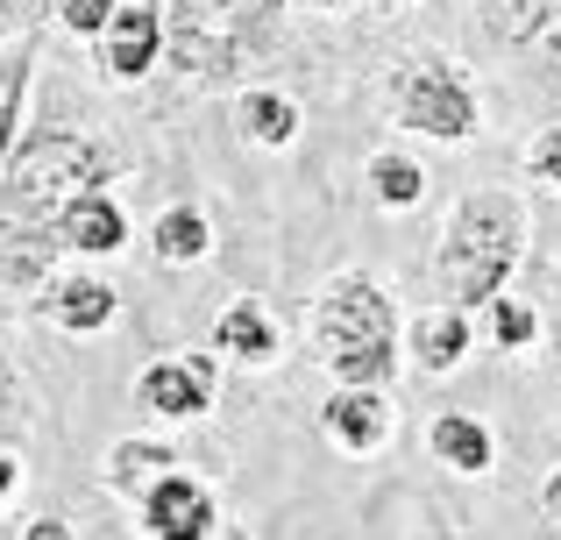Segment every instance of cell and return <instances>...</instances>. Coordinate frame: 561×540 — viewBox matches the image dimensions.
Here are the masks:
<instances>
[{
	"label": "cell",
	"instance_id": "obj_23",
	"mask_svg": "<svg viewBox=\"0 0 561 540\" xmlns=\"http://www.w3.org/2000/svg\"><path fill=\"white\" fill-rule=\"evenodd\" d=\"M43 8H50V22L71 28V36H100L107 14H114V0H43Z\"/></svg>",
	"mask_w": 561,
	"mask_h": 540
},
{
	"label": "cell",
	"instance_id": "obj_9",
	"mask_svg": "<svg viewBox=\"0 0 561 540\" xmlns=\"http://www.w3.org/2000/svg\"><path fill=\"white\" fill-rule=\"evenodd\" d=\"M398 413L391 399H383V384H342L328 405H320V434H328L334 448H348V456H377L383 441H391Z\"/></svg>",
	"mask_w": 561,
	"mask_h": 540
},
{
	"label": "cell",
	"instance_id": "obj_17",
	"mask_svg": "<svg viewBox=\"0 0 561 540\" xmlns=\"http://www.w3.org/2000/svg\"><path fill=\"white\" fill-rule=\"evenodd\" d=\"M65 242L57 235H0V299H22V291L50 285Z\"/></svg>",
	"mask_w": 561,
	"mask_h": 540
},
{
	"label": "cell",
	"instance_id": "obj_24",
	"mask_svg": "<svg viewBox=\"0 0 561 540\" xmlns=\"http://www.w3.org/2000/svg\"><path fill=\"white\" fill-rule=\"evenodd\" d=\"M526 179H534V185H554V193H561V122H548L534 142H526Z\"/></svg>",
	"mask_w": 561,
	"mask_h": 540
},
{
	"label": "cell",
	"instance_id": "obj_7",
	"mask_svg": "<svg viewBox=\"0 0 561 540\" xmlns=\"http://www.w3.org/2000/svg\"><path fill=\"white\" fill-rule=\"evenodd\" d=\"M100 71H107L114 85H136L150 79L157 65H164V8L157 0H114L107 28H100Z\"/></svg>",
	"mask_w": 561,
	"mask_h": 540
},
{
	"label": "cell",
	"instance_id": "obj_15",
	"mask_svg": "<svg viewBox=\"0 0 561 540\" xmlns=\"http://www.w3.org/2000/svg\"><path fill=\"white\" fill-rule=\"evenodd\" d=\"M462 356H469V313L462 306H426V313L412 320V363H420L426 377H448Z\"/></svg>",
	"mask_w": 561,
	"mask_h": 540
},
{
	"label": "cell",
	"instance_id": "obj_13",
	"mask_svg": "<svg viewBox=\"0 0 561 540\" xmlns=\"http://www.w3.org/2000/svg\"><path fill=\"white\" fill-rule=\"evenodd\" d=\"M234 128H242L256 150H291V142H299V100L277 93V85H242V93H234Z\"/></svg>",
	"mask_w": 561,
	"mask_h": 540
},
{
	"label": "cell",
	"instance_id": "obj_19",
	"mask_svg": "<svg viewBox=\"0 0 561 540\" xmlns=\"http://www.w3.org/2000/svg\"><path fill=\"white\" fill-rule=\"evenodd\" d=\"M28 65H36V43L8 36L0 43V164H8L14 136H22V100H28Z\"/></svg>",
	"mask_w": 561,
	"mask_h": 540
},
{
	"label": "cell",
	"instance_id": "obj_26",
	"mask_svg": "<svg viewBox=\"0 0 561 540\" xmlns=\"http://www.w3.org/2000/svg\"><path fill=\"white\" fill-rule=\"evenodd\" d=\"M22 14H28V0H0V43L22 36Z\"/></svg>",
	"mask_w": 561,
	"mask_h": 540
},
{
	"label": "cell",
	"instance_id": "obj_30",
	"mask_svg": "<svg viewBox=\"0 0 561 540\" xmlns=\"http://www.w3.org/2000/svg\"><path fill=\"white\" fill-rule=\"evenodd\" d=\"M377 8H405V0H377Z\"/></svg>",
	"mask_w": 561,
	"mask_h": 540
},
{
	"label": "cell",
	"instance_id": "obj_27",
	"mask_svg": "<svg viewBox=\"0 0 561 540\" xmlns=\"http://www.w3.org/2000/svg\"><path fill=\"white\" fill-rule=\"evenodd\" d=\"M540 505H548V519H561V470L548 476V484H540Z\"/></svg>",
	"mask_w": 561,
	"mask_h": 540
},
{
	"label": "cell",
	"instance_id": "obj_14",
	"mask_svg": "<svg viewBox=\"0 0 561 540\" xmlns=\"http://www.w3.org/2000/svg\"><path fill=\"white\" fill-rule=\"evenodd\" d=\"M114 285L107 277H93V271H79V277H50V320L65 334H100L114 320Z\"/></svg>",
	"mask_w": 561,
	"mask_h": 540
},
{
	"label": "cell",
	"instance_id": "obj_2",
	"mask_svg": "<svg viewBox=\"0 0 561 540\" xmlns=\"http://www.w3.org/2000/svg\"><path fill=\"white\" fill-rule=\"evenodd\" d=\"M285 0H171L164 65L185 85H242L277 57Z\"/></svg>",
	"mask_w": 561,
	"mask_h": 540
},
{
	"label": "cell",
	"instance_id": "obj_12",
	"mask_svg": "<svg viewBox=\"0 0 561 540\" xmlns=\"http://www.w3.org/2000/svg\"><path fill=\"white\" fill-rule=\"evenodd\" d=\"M214 348H220V356H234V363H249V370H263V363H277V348H285V328H277V313L256 299V291H242V299L220 306Z\"/></svg>",
	"mask_w": 561,
	"mask_h": 540
},
{
	"label": "cell",
	"instance_id": "obj_29",
	"mask_svg": "<svg viewBox=\"0 0 561 540\" xmlns=\"http://www.w3.org/2000/svg\"><path fill=\"white\" fill-rule=\"evenodd\" d=\"M320 8H328V14H348V8H356V0H320Z\"/></svg>",
	"mask_w": 561,
	"mask_h": 540
},
{
	"label": "cell",
	"instance_id": "obj_31",
	"mask_svg": "<svg viewBox=\"0 0 561 540\" xmlns=\"http://www.w3.org/2000/svg\"><path fill=\"white\" fill-rule=\"evenodd\" d=\"M0 391H8V363H0Z\"/></svg>",
	"mask_w": 561,
	"mask_h": 540
},
{
	"label": "cell",
	"instance_id": "obj_8",
	"mask_svg": "<svg viewBox=\"0 0 561 540\" xmlns=\"http://www.w3.org/2000/svg\"><path fill=\"white\" fill-rule=\"evenodd\" d=\"M220 527V505L206 484H192V476L164 470L150 491H142V533L150 540H214Z\"/></svg>",
	"mask_w": 561,
	"mask_h": 540
},
{
	"label": "cell",
	"instance_id": "obj_5",
	"mask_svg": "<svg viewBox=\"0 0 561 540\" xmlns=\"http://www.w3.org/2000/svg\"><path fill=\"white\" fill-rule=\"evenodd\" d=\"M383 107H391L398 128L434 136V142H469L483 128L477 85H469V71L448 65V57H405V65L391 71V85H383Z\"/></svg>",
	"mask_w": 561,
	"mask_h": 540
},
{
	"label": "cell",
	"instance_id": "obj_10",
	"mask_svg": "<svg viewBox=\"0 0 561 540\" xmlns=\"http://www.w3.org/2000/svg\"><path fill=\"white\" fill-rule=\"evenodd\" d=\"M57 242H65L71 256H122L128 250V214H122V199H114L107 185L71 193L65 207H57Z\"/></svg>",
	"mask_w": 561,
	"mask_h": 540
},
{
	"label": "cell",
	"instance_id": "obj_21",
	"mask_svg": "<svg viewBox=\"0 0 561 540\" xmlns=\"http://www.w3.org/2000/svg\"><path fill=\"white\" fill-rule=\"evenodd\" d=\"M370 193H377V207L405 214V207H420V199H426V171L412 164V157H398V150H377L370 157Z\"/></svg>",
	"mask_w": 561,
	"mask_h": 540
},
{
	"label": "cell",
	"instance_id": "obj_16",
	"mask_svg": "<svg viewBox=\"0 0 561 540\" xmlns=\"http://www.w3.org/2000/svg\"><path fill=\"white\" fill-rule=\"evenodd\" d=\"M426 448H434V456L448 462L455 476H483V470L497 462L491 427H483V420H469V413H440L434 427H426Z\"/></svg>",
	"mask_w": 561,
	"mask_h": 540
},
{
	"label": "cell",
	"instance_id": "obj_18",
	"mask_svg": "<svg viewBox=\"0 0 561 540\" xmlns=\"http://www.w3.org/2000/svg\"><path fill=\"white\" fill-rule=\"evenodd\" d=\"M150 250H157V264H206L214 256V221L199 207H164L150 228Z\"/></svg>",
	"mask_w": 561,
	"mask_h": 540
},
{
	"label": "cell",
	"instance_id": "obj_25",
	"mask_svg": "<svg viewBox=\"0 0 561 540\" xmlns=\"http://www.w3.org/2000/svg\"><path fill=\"white\" fill-rule=\"evenodd\" d=\"M22 540H79V533H71L65 519H28V527H22Z\"/></svg>",
	"mask_w": 561,
	"mask_h": 540
},
{
	"label": "cell",
	"instance_id": "obj_3",
	"mask_svg": "<svg viewBox=\"0 0 561 540\" xmlns=\"http://www.w3.org/2000/svg\"><path fill=\"white\" fill-rule=\"evenodd\" d=\"M107 185V150L79 128H28L0 164V235H57V207Z\"/></svg>",
	"mask_w": 561,
	"mask_h": 540
},
{
	"label": "cell",
	"instance_id": "obj_28",
	"mask_svg": "<svg viewBox=\"0 0 561 540\" xmlns=\"http://www.w3.org/2000/svg\"><path fill=\"white\" fill-rule=\"evenodd\" d=\"M14 484H22V470H14V456H8V448H0V498H8Z\"/></svg>",
	"mask_w": 561,
	"mask_h": 540
},
{
	"label": "cell",
	"instance_id": "obj_4",
	"mask_svg": "<svg viewBox=\"0 0 561 540\" xmlns=\"http://www.w3.org/2000/svg\"><path fill=\"white\" fill-rule=\"evenodd\" d=\"M313 342L334 384H391L398 370V306L377 277L342 271L313 299Z\"/></svg>",
	"mask_w": 561,
	"mask_h": 540
},
{
	"label": "cell",
	"instance_id": "obj_22",
	"mask_svg": "<svg viewBox=\"0 0 561 540\" xmlns=\"http://www.w3.org/2000/svg\"><path fill=\"white\" fill-rule=\"evenodd\" d=\"M483 313H491V334H497V348H534V334H540V313H534L526 299L497 291V299L483 306Z\"/></svg>",
	"mask_w": 561,
	"mask_h": 540
},
{
	"label": "cell",
	"instance_id": "obj_6",
	"mask_svg": "<svg viewBox=\"0 0 561 540\" xmlns=\"http://www.w3.org/2000/svg\"><path fill=\"white\" fill-rule=\"evenodd\" d=\"M214 384H220V363L206 356V348H192V356H164V363H150V370L136 377V405L150 420L185 427V420H206Z\"/></svg>",
	"mask_w": 561,
	"mask_h": 540
},
{
	"label": "cell",
	"instance_id": "obj_20",
	"mask_svg": "<svg viewBox=\"0 0 561 540\" xmlns=\"http://www.w3.org/2000/svg\"><path fill=\"white\" fill-rule=\"evenodd\" d=\"M171 462H179V456H171L164 441H114V456H107V484H114V491H136V498H142V491H150L157 476L171 470Z\"/></svg>",
	"mask_w": 561,
	"mask_h": 540
},
{
	"label": "cell",
	"instance_id": "obj_1",
	"mask_svg": "<svg viewBox=\"0 0 561 540\" xmlns=\"http://www.w3.org/2000/svg\"><path fill=\"white\" fill-rule=\"evenodd\" d=\"M526 235H534V214L505 185H477L455 199L434 242V285L448 291V306H462V313L491 306L526 264Z\"/></svg>",
	"mask_w": 561,
	"mask_h": 540
},
{
	"label": "cell",
	"instance_id": "obj_11",
	"mask_svg": "<svg viewBox=\"0 0 561 540\" xmlns=\"http://www.w3.org/2000/svg\"><path fill=\"white\" fill-rule=\"evenodd\" d=\"M483 36L519 57H561V0H483Z\"/></svg>",
	"mask_w": 561,
	"mask_h": 540
}]
</instances>
